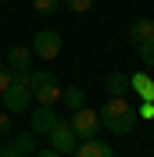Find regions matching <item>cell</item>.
Here are the masks:
<instances>
[{
  "label": "cell",
  "instance_id": "6da1fadb",
  "mask_svg": "<svg viewBox=\"0 0 154 157\" xmlns=\"http://www.w3.org/2000/svg\"><path fill=\"white\" fill-rule=\"evenodd\" d=\"M136 121H140V118H136V107L125 97H111L104 107H100V125H104L107 132H115V136H129L136 128Z\"/></svg>",
  "mask_w": 154,
  "mask_h": 157
},
{
  "label": "cell",
  "instance_id": "7a4b0ae2",
  "mask_svg": "<svg viewBox=\"0 0 154 157\" xmlns=\"http://www.w3.org/2000/svg\"><path fill=\"white\" fill-rule=\"evenodd\" d=\"M29 89H32V104H39V107H54L61 100V82L50 71H32Z\"/></svg>",
  "mask_w": 154,
  "mask_h": 157
},
{
  "label": "cell",
  "instance_id": "3957f363",
  "mask_svg": "<svg viewBox=\"0 0 154 157\" xmlns=\"http://www.w3.org/2000/svg\"><path fill=\"white\" fill-rule=\"evenodd\" d=\"M0 97H4V111H7V114H22V111L32 107V89H29V82H22V78H11V86L4 89Z\"/></svg>",
  "mask_w": 154,
  "mask_h": 157
},
{
  "label": "cell",
  "instance_id": "277c9868",
  "mask_svg": "<svg viewBox=\"0 0 154 157\" xmlns=\"http://www.w3.org/2000/svg\"><path fill=\"white\" fill-rule=\"evenodd\" d=\"M47 139H50V150H58L61 157H65V154H75V147H79V136H75V128H72L68 118H58V125L47 132Z\"/></svg>",
  "mask_w": 154,
  "mask_h": 157
},
{
  "label": "cell",
  "instance_id": "5b68a950",
  "mask_svg": "<svg viewBox=\"0 0 154 157\" xmlns=\"http://www.w3.org/2000/svg\"><path fill=\"white\" fill-rule=\"evenodd\" d=\"M32 57H39V61H54L61 54V32H54V29H39L36 36H32Z\"/></svg>",
  "mask_w": 154,
  "mask_h": 157
},
{
  "label": "cell",
  "instance_id": "8992f818",
  "mask_svg": "<svg viewBox=\"0 0 154 157\" xmlns=\"http://www.w3.org/2000/svg\"><path fill=\"white\" fill-rule=\"evenodd\" d=\"M72 128H75V136H79V143L83 139H97V128H100V114H97L93 107H79V111H72Z\"/></svg>",
  "mask_w": 154,
  "mask_h": 157
},
{
  "label": "cell",
  "instance_id": "52a82bcc",
  "mask_svg": "<svg viewBox=\"0 0 154 157\" xmlns=\"http://www.w3.org/2000/svg\"><path fill=\"white\" fill-rule=\"evenodd\" d=\"M39 150V136L36 132H18L7 139V157H32Z\"/></svg>",
  "mask_w": 154,
  "mask_h": 157
},
{
  "label": "cell",
  "instance_id": "ba28073f",
  "mask_svg": "<svg viewBox=\"0 0 154 157\" xmlns=\"http://www.w3.org/2000/svg\"><path fill=\"white\" fill-rule=\"evenodd\" d=\"M58 125V111L54 107H32V118H29V132H36V136H47L50 128Z\"/></svg>",
  "mask_w": 154,
  "mask_h": 157
},
{
  "label": "cell",
  "instance_id": "9c48e42d",
  "mask_svg": "<svg viewBox=\"0 0 154 157\" xmlns=\"http://www.w3.org/2000/svg\"><path fill=\"white\" fill-rule=\"evenodd\" d=\"M4 64L11 68V75H25V71H32V50L29 47H11Z\"/></svg>",
  "mask_w": 154,
  "mask_h": 157
},
{
  "label": "cell",
  "instance_id": "30bf717a",
  "mask_svg": "<svg viewBox=\"0 0 154 157\" xmlns=\"http://www.w3.org/2000/svg\"><path fill=\"white\" fill-rule=\"evenodd\" d=\"M125 36H129V43H133V47H144V43H151V39H154V18H133Z\"/></svg>",
  "mask_w": 154,
  "mask_h": 157
},
{
  "label": "cell",
  "instance_id": "8fae6325",
  "mask_svg": "<svg viewBox=\"0 0 154 157\" xmlns=\"http://www.w3.org/2000/svg\"><path fill=\"white\" fill-rule=\"evenodd\" d=\"M72 157H115V150L107 147L104 139H83Z\"/></svg>",
  "mask_w": 154,
  "mask_h": 157
},
{
  "label": "cell",
  "instance_id": "7c38bea8",
  "mask_svg": "<svg viewBox=\"0 0 154 157\" xmlns=\"http://www.w3.org/2000/svg\"><path fill=\"white\" fill-rule=\"evenodd\" d=\"M129 89H133L140 100H151V104H154V78L147 75V71H136V75H129Z\"/></svg>",
  "mask_w": 154,
  "mask_h": 157
},
{
  "label": "cell",
  "instance_id": "4fadbf2b",
  "mask_svg": "<svg viewBox=\"0 0 154 157\" xmlns=\"http://www.w3.org/2000/svg\"><path fill=\"white\" fill-rule=\"evenodd\" d=\"M104 86H107L111 97H125V93H129V75H125V71H111V75L104 78Z\"/></svg>",
  "mask_w": 154,
  "mask_h": 157
},
{
  "label": "cell",
  "instance_id": "5bb4252c",
  "mask_svg": "<svg viewBox=\"0 0 154 157\" xmlns=\"http://www.w3.org/2000/svg\"><path fill=\"white\" fill-rule=\"evenodd\" d=\"M61 100H65L72 111H79L83 104H86V93H83L79 86H68V89H61Z\"/></svg>",
  "mask_w": 154,
  "mask_h": 157
},
{
  "label": "cell",
  "instance_id": "9a60e30c",
  "mask_svg": "<svg viewBox=\"0 0 154 157\" xmlns=\"http://www.w3.org/2000/svg\"><path fill=\"white\" fill-rule=\"evenodd\" d=\"M32 7H36V14H43V18H54L61 7V0H32Z\"/></svg>",
  "mask_w": 154,
  "mask_h": 157
},
{
  "label": "cell",
  "instance_id": "2e32d148",
  "mask_svg": "<svg viewBox=\"0 0 154 157\" xmlns=\"http://www.w3.org/2000/svg\"><path fill=\"white\" fill-rule=\"evenodd\" d=\"M140 50V61H144V68H154V39L151 43H144V47H136Z\"/></svg>",
  "mask_w": 154,
  "mask_h": 157
},
{
  "label": "cell",
  "instance_id": "e0dca14e",
  "mask_svg": "<svg viewBox=\"0 0 154 157\" xmlns=\"http://www.w3.org/2000/svg\"><path fill=\"white\" fill-rule=\"evenodd\" d=\"M68 11H75V14H86L90 7H93V0H61Z\"/></svg>",
  "mask_w": 154,
  "mask_h": 157
},
{
  "label": "cell",
  "instance_id": "ac0fdd59",
  "mask_svg": "<svg viewBox=\"0 0 154 157\" xmlns=\"http://www.w3.org/2000/svg\"><path fill=\"white\" fill-rule=\"evenodd\" d=\"M0 136L11 139V114H7V111H0Z\"/></svg>",
  "mask_w": 154,
  "mask_h": 157
},
{
  "label": "cell",
  "instance_id": "d6986e66",
  "mask_svg": "<svg viewBox=\"0 0 154 157\" xmlns=\"http://www.w3.org/2000/svg\"><path fill=\"white\" fill-rule=\"evenodd\" d=\"M136 118H154V104H151V100H140V107H136Z\"/></svg>",
  "mask_w": 154,
  "mask_h": 157
},
{
  "label": "cell",
  "instance_id": "ffe728a7",
  "mask_svg": "<svg viewBox=\"0 0 154 157\" xmlns=\"http://www.w3.org/2000/svg\"><path fill=\"white\" fill-rule=\"evenodd\" d=\"M7 86H11V68L4 64V61H0V93H4Z\"/></svg>",
  "mask_w": 154,
  "mask_h": 157
},
{
  "label": "cell",
  "instance_id": "44dd1931",
  "mask_svg": "<svg viewBox=\"0 0 154 157\" xmlns=\"http://www.w3.org/2000/svg\"><path fill=\"white\" fill-rule=\"evenodd\" d=\"M39 157H61V154H58V150H50V147H47V150H43Z\"/></svg>",
  "mask_w": 154,
  "mask_h": 157
}]
</instances>
